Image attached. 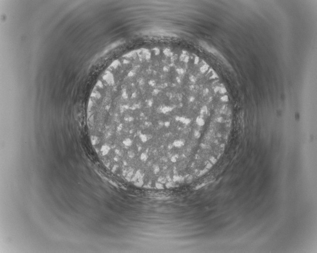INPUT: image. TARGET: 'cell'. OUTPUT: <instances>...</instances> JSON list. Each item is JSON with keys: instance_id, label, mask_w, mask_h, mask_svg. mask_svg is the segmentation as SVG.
Here are the masks:
<instances>
[{"instance_id": "obj_2", "label": "cell", "mask_w": 317, "mask_h": 253, "mask_svg": "<svg viewBox=\"0 0 317 253\" xmlns=\"http://www.w3.org/2000/svg\"><path fill=\"white\" fill-rule=\"evenodd\" d=\"M155 186L157 189H161L164 188V186L162 183L160 182L155 183Z\"/></svg>"}, {"instance_id": "obj_1", "label": "cell", "mask_w": 317, "mask_h": 253, "mask_svg": "<svg viewBox=\"0 0 317 253\" xmlns=\"http://www.w3.org/2000/svg\"><path fill=\"white\" fill-rule=\"evenodd\" d=\"M195 84L188 72L171 62L118 69L107 85L95 133L109 146L128 149L138 141L170 140L173 144L186 132Z\"/></svg>"}]
</instances>
